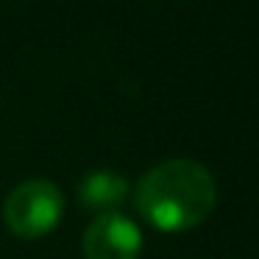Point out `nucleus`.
Returning <instances> with one entry per match:
<instances>
[{
	"mask_svg": "<svg viewBox=\"0 0 259 259\" xmlns=\"http://www.w3.org/2000/svg\"><path fill=\"white\" fill-rule=\"evenodd\" d=\"M134 203L151 226L162 231H187L212 214L218 203L214 179L195 159L159 162L137 181Z\"/></svg>",
	"mask_w": 259,
	"mask_h": 259,
	"instance_id": "nucleus-1",
	"label": "nucleus"
},
{
	"mask_svg": "<svg viewBox=\"0 0 259 259\" xmlns=\"http://www.w3.org/2000/svg\"><path fill=\"white\" fill-rule=\"evenodd\" d=\"M64 214V195L53 181H20L3 201V220L9 231L23 240H39L51 234Z\"/></svg>",
	"mask_w": 259,
	"mask_h": 259,
	"instance_id": "nucleus-2",
	"label": "nucleus"
},
{
	"mask_svg": "<svg viewBox=\"0 0 259 259\" xmlns=\"http://www.w3.org/2000/svg\"><path fill=\"white\" fill-rule=\"evenodd\" d=\"M81 248L87 259H140L142 231L123 212H103L87 226Z\"/></svg>",
	"mask_w": 259,
	"mask_h": 259,
	"instance_id": "nucleus-3",
	"label": "nucleus"
},
{
	"mask_svg": "<svg viewBox=\"0 0 259 259\" xmlns=\"http://www.w3.org/2000/svg\"><path fill=\"white\" fill-rule=\"evenodd\" d=\"M125 198H128V181L112 170H95L78 184V201L98 214L114 212L117 206H123Z\"/></svg>",
	"mask_w": 259,
	"mask_h": 259,
	"instance_id": "nucleus-4",
	"label": "nucleus"
}]
</instances>
